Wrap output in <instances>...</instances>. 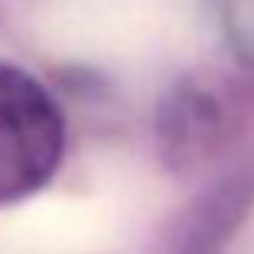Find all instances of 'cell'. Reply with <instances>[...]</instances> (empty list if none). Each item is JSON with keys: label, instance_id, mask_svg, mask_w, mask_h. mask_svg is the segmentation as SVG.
Listing matches in <instances>:
<instances>
[{"label": "cell", "instance_id": "cell-1", "mask_svg": "<svg viewBox=\"0 0 254 254\" xmlns=\"http://www.w3.org/2000/svg\"><path fill=\"white\" fill-rule=\"evenodd\" d=\"M62 150L65 124L49 91L0 62V205L39 192L59 170Z\"/></svg>", "mask_w": 254, "mask_h": 254}]
</instances>
